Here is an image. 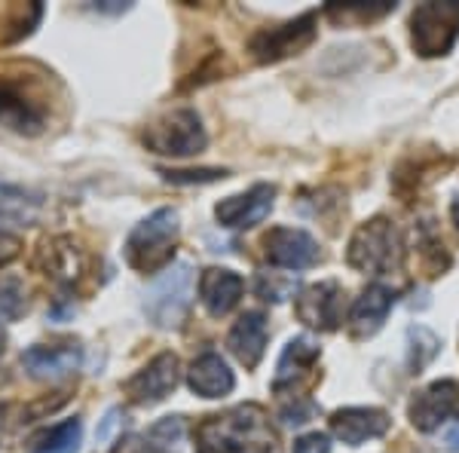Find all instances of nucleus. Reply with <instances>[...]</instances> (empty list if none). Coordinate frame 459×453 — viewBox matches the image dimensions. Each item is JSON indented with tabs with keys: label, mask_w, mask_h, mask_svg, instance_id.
I'll return each mask as SVG.
<instances>
[{
	"label": "nucleus",
	"mask_w": 459,
	"mask_h": 453,
	"mask_svg": "<svg viewBox=\"0 0 459 453\" xmlns=\"http://www.w3.org/2000/svg\"><path fill=\"white\" fill-rule=\"evenodd\" d=\"M0 126L22 135H37L47 126V105L34 83L0 74Z\"/></svg>",
	"instance_id": "obj_7"
},
{
	"label": "nucleus",
	"mask_w": 459,
	"mask_h": 453,
	"mask_svg": "<svg viewBox=\"0 0 459 453\" xmlns=\"http://www.w3.org/2000/svg\"><path fill=\"white\" fill-rule=\"evenodd\" d=\"M447 450L450 453H459V423L447 432Z\"/></svg>",
	"instance_id": "obj_33"
},
{
	"label": "nucleus",
	"mask_w": 459,
	"mask_h": 453,
	"mask_svg": "<svg viewBox=\"0 0 459 453\" xmlns=\"http://www.w3.org/2000/svg\"><path fill=\"white\" fill-rule=\"evenodd\" d=\"M318 355H322V349H318L316 340L309 337H294L291 344L285 346L282 359H279V368H276V377H273V389L282 392L285 386H298L303 377L313 370V365L318 362Z\"/></svg>",
	"instance_id": "obj_20"
},
{
	"label": "nucleus",
	"mask_w": 459,
	"mask_h": 453,
	"mask_svg": "<svg viewBox=\"0 0 459 453\" xmlns=\"http://www.w3.org/2000/svg\"><path fill=\"white\" fill-rule=\"evenodd\" d=\"M25 313V285L16 276L0 279V322H16Z\"/></svg>",
	"instance_id": "obj_25"
},
{
	"label": "nucleus",
	"mask_w": 459,
	"mask_h": 453,
	"mask_svg": "<svg viewBox=\"0 0 459 453\" xmlns=\"http://www.w3.org/2000/svg\"><path fill=\"white\" fill-rule=\"evenodd\" d=\"M273 199H276V187L273 184H255V187L239 193V196L221 199L214 205V218L227 230H251L273 212Z\"/></svg>",
	"instance_id": "obj_12"
},
{
	"label": "nucleus",
	"mask_w": 459,
	"mask_h": 453,
	"mask_svg": "<svg viewBox=\"0 0 459 453\" xmlns=\"http://www.w3.org/2000/svg\"><path fill=\"white\" fill-rule=\"evenodd\" d=\"M126 423V417H123V411L120 407H114V411H108V417L101 420V426H99V432H95V438H99V444H108L110 438H114V432L120 429Z\"/></svg>",
	"instance_id": "obj_31"
},
{
	"label": "nucleus",
	"mask_w": 459,
	"mask_h": 453,
	"mask_svg": "<svg viewBox=\"0 0 459 453\" xmlns=\"http://www.w3.org/2000/svg\"><path fill=\"white\" fill-rule=\"evenodd\" d=\"M178 233H181L178 212L157 209L151 218H144L142 224L129 233V240H126V261L135 266L138 273L162 270V266H169L175 257Z\"/></svg>",
	"instance_id": "obj_2"
},
{
	"label": "nucleus",
	"mask_w": 459,
	"mask_h": 453,
	"mask_svg": "<svg viewBox=\"0 0 459 453\" xmlns=\"http://www.w3.org/2000/svg\"><path fill=\"white\" fill-rule=\"evenodd\" d=\"M83 365L80 344H56V346H31L22 353V368L34 380H62Z\"/></svg>",
	"instance_id": "obj_15"
},
{
	"label": "nucleus",
	"mask_w": 459,
	"mask_h": 453,
	"mask_svg": "<svg viewBox=\"0 0 459 453\" xmlns=\"http://www.w3.org/2000/svg\"><path fill=\"white\" fill-rule=\"evenodd\" d=\"M19 251H22L19 236H13V233H6V230H0V266H6V264L16 261Z\"/></svg>",
	"instance_id": "obj_32"
},
{
	"label": "nucleus",
	"mask_w": 459,
	"mask_h": 453,
	"mask_svg": "<svg viewBox=\"0 0 459 453\" xmlns=\"http://www.w3.org/2000/svg\"><path fill=\"white\" fill-rule=\"evenodd\" d=\"M178 380H181V362L175 353H160L147 368L138 370L132 380H126V396L135 405H160L175 392Z\"/></svg>",
	"instance_id": "obj_10"
},
{
	"label": "nucleus",
	"mask_w": 459,
	"mask_h": 453,
	"mask_svg": "<svg viewBox=\"0 0 459 453\" xmlns=\"http://www.w3.org/2000/svg\"><path fill=\"white\" fill-rule=\"evenodd\" d=\"M454 224L459 230V196H456V203H454Z\"/></svg>",
	"instance_id": "obj_34"
},
{
	"label": "nucleus",
	"mask_w": 459,
	"mask_h": 453,
	"mask_svg": "<svg viewBox=\"0 0 459 453\" xmlns=\"http://www.w3.org/2000/svg\"><path fill=\"white\" fill-rule=\"evenodd\" d=\"M316 414V405L313 401H303L294 396V405H285L282 407V423L285 426H303V423H309Z\"/></svg>",
	"instance_id": "obj_29"
},
{
	"label": "nucleus",
	"mask_w": 459,
	"mask_h": 453,
	"mask_svg": "<svg viewBox=\"0 0 459 453\" xmlns=\"http://www.w3.org/2000/svg\"><path fill=\"white\" fill-rule=\"evenodd\" d=\"M194 301V270L190 264H175L162 270V276L147 288L144 313L157 328H178L187 318Z\"/></svg>",
	"instance_id": "obj_4"
},
{
	"label": "nucleus",
	"mask_w": 459,
	"mask_h": 453,
	"mask_svg": "<svg viewBox=\"0 0 459 453\" xmlns=\"http://www.w3.org/2000/svg\"><path fill=\"white\" fill-rule=\"evenodd\" d=\"M402 251H404L402 236H398L395 224H392L389 218H371L368 224H361L352 233L346 261L361 273L383 276V273L398 270V264H402Z\"/></svg>",
	"instance_id": "obj_3"
},
{
	"label": "nucleus",
	"mask_w": 459,
	"mask_h": 453,
	"mask_svg": "<svg viewBox=\"0 0 459 453\" xmlns=\"http://www.w3.org/2000/svg\"><path fill=\"white\" fill-rule=\"evenodd\" d=\"M264 255L273 266L285 270H307L318 264V242L307 230L298 227H273L264 236Z\"/></svg>",
	"instance_id": "obj_11"
},
{
	"label": "nucleus",
	"mask_w": 459,
	"mask_h": 453,
	"mask_svg": "<svg viewBox=\"0 0 459 453\" xmlns=\"http://www.w3.org/2000/svg\"><path fill=\"white\" fill-rule=\"evenodd\" d=\"M294 453H331V438L325 432H309L294 441Z\"/></svg>",
	"instance_id": "obj_30"
},
{
	"label": "nucleus",
	"mask_w": 459,
	"mask_h": 453,
	"mask_svg": "<svg viewBox=\"0 0 459 453\" xmlns=\"http://www.w3.org/2000/svg\"><path fill=\"white\" fill-rule=\"evenodd\" d=\"M242 292H246V279L224 266H212L199 276V301H203L205 313L214 318L233 313L236 303L242 301Z\"/></svg>",
	"instance_id": "obj_16"
},
{
	"label": "nucleus",
	"mask_w": 459,
	"mask_h": 453,
	"mask_svg": "<svg viewBox=\"0 0 459 453\" xmlns=\"http://www.w3.org/2000/svg\"><path fill=\"white\" fill-rule=\"evenodd\" d=\"M187 383L203 398H224L233 392L236 377L218 353H203L187 370Z\"/></svg>",
	"instance_id": "obj_18"
},
{
	"label": "nucleus",
	"mask_w": 459,
	"mask_h": 453,
	"mask_svg": "<svg viewBox=\"0 0 459 453\" xmlns=\"http://www.w3.org/2000/svg\"><path fill=\"white\" fill-rule=\"evenodd\" d=\"M227 346L242 365L248 370H255L266 349V318L261 313H246L233 325V331H230Z\"/></svg>",
	"instance_id": "obj_19"
},
{
	"label": "nucleus",
	"mask_w": 459,
	"mask_h": 453,
	"mask_svg": "<svg viewBox=\"0 0 459 453\" xmlns=\"http://www.w3.org/2000/svg\"><path fill=\"white\" fill-rule=\"evenodd\" d=\"M205 141L209 138H205L203 120L190 108L172 110L162 120L147 126L144 132V144L153 153H162V157H194V153H203Z\"/></svg>",
	"instance_id": "obj_5"
},
{
	"label": "nucleus",
	"mask_w": 459,
	"mask_h": 453,
	"mask_svg": "<svg viewBox=\"0 0 459 453\" xmlns=\"http://www.w3.org/2000/svg\"><path fill=\"white\" fill-rule=\"evenodd\" d=\"M80 441H83V423L74 417L37 435L34 441L28 444V453H77Z\"/></svg>",
	"instance_id": "obj_23"
},
{
	"label": "nucleus",
	"mask_w": 459,
	"mask_h": 453,
	"mask_svg": "<svg viewBox=\"0 0 459 453\" xmlns=\"http://www.w3.org/2000/svg\"><path fill=\"white\" fill-rule=\"evenodd\" d=\"M392 420L380 407H343V411L331 414V432L350 448H361L365 441L383 438L389 432Z\"/></svg>",
	"instance_id": "obj_14"
},
{
	"label": "nucleus",
	"mask_w": 459,
	"mask_h": 453,
	"mask_svg": "<svg viewBox=\"0 0 459 453\" xmlns=\"http://www.w3.org/2000/svg\"><path fill=\"white\" fill-rule=\"evenodd\" d=\"M199 453H279L266 411L257 405H239L227 414L205 417L196 426Z\"/></svg>",
	"instance_id": "obj_1"
},
{
	"label": "nucleus",
	"mask_w": 459,
	"mask_h": 453,
	"mask_svg": "<svg viewBox=\"0 0 459 453\" xmlns=\"http://www.w3.org/2000/svg\"><path fill=\"white\" fill-rule=\"evenodd\" d=\"M407 340H411V374H420V370L438 355L441 340L429 328H423V325H413V328L407 331Z\"/></svg>",
	"instance_id": "obj_24"
},
{
	"label": "nucleus",
	"mask_w": 459,
	"mask_h": 453,
	"mask_svg": "<svg viewBox=\"0 0 459 453\" xmlns=\"http://www.w3.org/2000/svg\"><path fill=\"white\" fill-rule=\"evenodd\" d=\"M316 40V13L285 22L279 28H266V31L255 34L248 43V49L255 53L257 62H282L288 56H298L300 49H307Z\"/></svg>",
	"instance_id": "obj_8"
},
{
	"label": "nucleus",
	"mask_w": 459,
	"mask_h": 453,
	"mask_svg": "<svg viewBox=\"0 0 459 453\" xmlns=\"http://www.w3.org/2000/svg\"><path fill=\"white\" fill-rule=\"evenodd\" d=\"M459 37V4H420L411 16V40L423 58L447 56Z\"/></svg>",
	"instance_id": "obj_6"
},
{
	"label": "nucleus",
	"mask_w": 459,
	"mask_h": 453,
	"mask_svg": "<svg viewBox=\"0 0 459 453\" xmlns=\"http://www.w3.org/2000/svg\"><path fill=\"white\" fill-rule=\"evenodd\" d=\"M392 303H395V292L386 285H368L365 292L355 297L350 309V325L355 337H374L386 322Z\"/></svg>",
	"instance_id": "obj_17"
},
{
	"label": "nucleus",
	"mask_w": 459,
	"mask_h": 453,
	"mask_svg": "<svg viewBox=\"0 0 459 453\" xmlns=\"http://www.w3.org/2000/svg\"><path fill=\"white\" fill-rule=\"evenodd\" d=\"M294 288H298V282L279 276V273H261L257 282H255L257 297H264V301H273V303L288 301V297L294 294Z\"/></svg>",
	"instance_id": "obj_26"
},
{
	"label": "nucleus",
	"mask_w": 459,
	"mask_h": 453,
	"mask_svg": "<svg viewBox=\"0 0 459 453\" xmlns=\"http://www.w3.org/2000/svg\"><path fill=\"white\" fill-rule=\"evenodd\" d=\"M40 196L34 193L13 187V184H0V224L13 227H31L40 218Z\"/></svg>",
	"instance_id": "obj_21"
},
{
	"label": "nucleus",
	"mask_w": 459,
	"mask_h": 453,
	"mask_svg": "<svg viewBox=\"0 0 459 453\" xmlns=\"http://www.w3.org/2000/svg\"><path fill=\"white\" fill-rule=\"evenodd\" d=\"M395 10L392 0H377V6L371 4H346V6H328V16L331 19H350V16H359V19H380L386 13Z\"/></svg>",
	"instance_id": "obj_27"
},
{
	"label": "nucleus",
	"mask_w": 459,
	"mask_h": 453,
	"mask_svg": "<svg viewBox=\"0 0 459 453\" xmlns=\"http://www.w3.org/2000/svg\"><path fill=\"white\" fill-rule=\"evenodd\" d=\"M184 441V417H162L160 423H153L151 429L135 438L132 453H178Z\"/></svg>",
	"instance_id": "obj_22"
},
{
	"label": "nucleus",
	"mask_w": 459,
	"mask_h": 453,
	"mask_svg": "<svg viewBox=\"0 0 459 453\" xmlns=\"http://www.w3.org/2000/svg\"><path fill=\"white\" fill-rule=\"evenodd\" d=\"M459 411V383L456 380H435L423 392L411 398L407 417L417 432H435Z\"/></svg>",
	"instance_id": "obj_9"
},
{
	"label": "nucleus",
	"mask_w": 459,
	"mask_h": 453,
	"mask_svg": "<svg viewBox=\"0 0 459 453\" xmlns=\"http://www.w3.org/2000/svg\"><path fill=\"white\" fill-rule=\"evenodd\" d=\"M169 184H212V181H224L227 169H194V172H184V169H169L162 172Z\"/></svg>",
	"instance_id": "obj_28"
},
{
	"label": "nucleus",
	"mask_w": 459,
	"mask_h": 453,
	"mask_svg": "<svg viewBox=\"0 0 459 453\" xmlns=\"http://www.w3.org/2000/svg\"><path fill=\"white\" fill-rule=\"evenodd\" d=\"M298 318L307 328L334 331L343 322V288L337 282H318L298 297Z\"/></svg>",
	"instance_id": "obj_13"
},
{
	"label": "nucleus",
	"mask_w": 459,
	"mask_h": 453,
	"mask_svg": "<svg viewBox=\"0 0 459 453\" xmlns=\"http://www.w3.org/2000/svg\"><path fill=\"white\" fill-rule=\"evenodd\" d=\"M4 349H6V334H4V328H0V355H4Z\"/></svg>",
	"instance_id": "obj_35"
}]
</instances>
